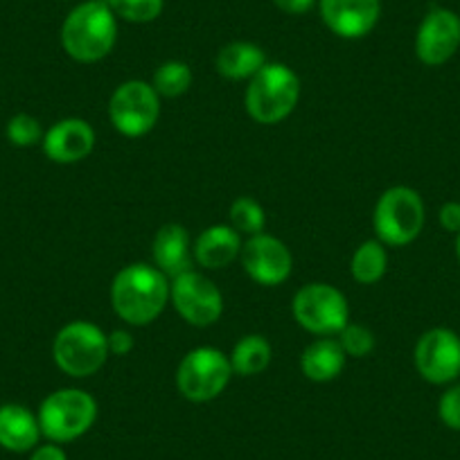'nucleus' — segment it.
Listing matches in <instances>:
<instances>
[{"label":"nucleus","mask_w":460,"mask_h":460,"mask_svg":"<svg viewBox=\"0 0 460 460\" xmlns=\"http://www.w3.org/2000/svg\"><path fill=\"white\" fill-rule=\"evenodd\" d=\"M438 415L445 427L460 431V386H451L449 391L442 393L438 402Z\"/></svg>","instance_id":"28"},{"label":"nucleus","mask_w":460,"mask_h":460,"mask_svg":"<svg viewBox=\"0 0 460 460\" xmlns=\"http://www.w3.org/2000/svg\"><path fill=\"white\" fill-rule=\"evenodd\" d=\"M111 122L122 136L140 138L156 127L161 104L152 84L131 79L115 88L109 102Z\"/></svg>","instance_id":"8"},{"label":"nucleus","mask_w":460,"mask_h":460,"mask_svg":"<svg viewBox=\"0 0 460 460\" xmlns=\"http://www.w3.org/2000/svg\"><path fill=\"white\" fill-rule=\"evenodd\" d=\"M170 298L176 312L194 327H208L224 312L221 291L203 273L188 271L170 282Z\"/></svg>","instance_id":"10"},{"label":"nucleus","mask_w":460,"mask_h":460,"mask_svg":"<svg viewBox=\"0 0 460 460\" xmlns=\"http://www.w3.org/2000/svg\"><path fill=\"white\" fill-rule=\"evenodd\" d=\"M375 230L382 244L406 246L422 233L424 201L413 188L395 185L375 206Z\"/></svg>","instance_id":"6"},{"label":"nucleus","mask_w":460,"mask_h":460,"mask_svg":"<svg viewBox=\"0 0 460 460\" xmlns=\"http://www.w3.org/2000/svg\"><path fill=\"white\" fill-rule=\"evenodd\" d=\"M267 66V55L260 46L249 41L228 43L217 55V70L226 79H251Z\"/></svg>","instance_id":"20"},{"label":"nucleus","mask_w":460,"mask_h":460,"mask_svg":"<svg viewBox=\"0 0 460 460\" xmlns=\"http://www.w3.org/2000/svg\"><path fill=\"white\" fill-rule=\"evenodd\" d=\"M415 368L431 384H449L460 375V336L447 327L422 334L415 345Z\"/></svg>","instance_id":"11"},{"label":"nucleus","mask_w":460,"mask_h":460,"mask_svg":"<svg viewBox=\"0 0 460 460\" xmlns=\"http://www.w3.org/2000/svg\"><path fill=\"white\" fill-rule=\"evenodd\" d=\"M264 224H267V215H264V208L255 199L240 197L233 201V206H230V226L237 233H244L249 237L260 235L264 230Z\"/></svg>","instance_id":"24"},{"label":"nucleus","mask_w":460,"mask_h":460,"mask_svg":"<svg viewBox=\"0 0 460 460\" xmlns=\"http://www.w3.org/2000/svg\"><path fill=\"white\" fill-rule=\"evenodd\" d=\"M115 16L129 23H149L163 12V0H104Z\"/></svg>","instance_id":"25"},{"label":"nucleus","mask_w":460,"mask_h":460,"mask_svg":"<svg viewBox=\"0 0 460 460\" xmlns=\"http://www.w3.org/2000/svg\"><path fill=\"white\" fill-rule=\"evenodd\" d=\"M39 418L21 404L0 406V447L14 454H25L39 445Z\"/></svg>","instance_id":"17"},{"label":"nucleus","mask_w":460,"mask_h":460,"mask_svg":"<svg viewBox=\"0 0 460 460\" xmlns=\"http://www.w3.org/2000/svg\"><path fill=\"white\" fill-rule=\"evenodd\" d=\"M294 316L312 334H339L350 318L348 300L336 287L312 282L294 296Z\"/></svg>","instance_id":"9"},{"label":"nucleus","mask_w":460,"mask_h":460,"mask_svg":"<svg viewBox=\"0 0 460 460\" xmlns=\"http://www.w3.org/2000/svg\"><path fill=\"white\" fill-rule=\"evenodd\" d=\"M7 140L16 147H32V145L41 143L43 131L39 120L34 115L19 113L7 122Z\"/></svg>","instance_id":"27"},{"label":"nucleus","mask_w":460,"mask_h":460,"mask_svg":"<svg viewBox=\"0 0 460 460\" xmlns=\"http://www.w3.org/2000/svg\"><path fill=\"white\" fill-rule=\"evenodd\" d=\"M41 436L50 442H73L93 427L97 418V402L79 388H61L43 400L39 409Z\"/></svg>","instance_id":"4"},{"label":"nucleus","mask_w":460,"mask_h":460,"mask_svg":"<svg viewBox=\"0 0 460 460\" xmlns=\"http://www.w3.org/2000/svg\"><path fill=\"white\" fill-rule=\"evenodd\" d=\"M242 253V240L233 226H210L194 242V260L203 269H224Z\"/></svg>","instance_id":"18"},{"label":"nucleus","mask_w":460,"mask_h":460,"mask_svg":"<svg viewBox=\"0 0 460 460\" xmlns=\"http://www.w3.org/2000/svg\"><path fill=\"white\" fill-rule=\"evenodd\" d=\"M152 253L158 271H163L172 280L192 271L194 249L190 246L188 230L181 224H167L158 230L154 237Z\"/></svg>","instance_id":"16"},{"label":"nucleus","mask_w":460,"mask_h":460,"mask_svg":"<svg viewBox=\"0 0 460 460\" xmlns=\"http://www.w3.org/2000/svg\"><path fill=\"white\" fill-rule=\"evenodd\" d=\"M298 100V75L285 64H267L255 77H251L246 111L260 125H278L296 109Z\"/></svg>","instance_id":"3"},{"label":"nucleus","mask_w":460,"mask_h":460,"mask_svg":"<svg viewBox=\"0 0 460 460\" xmlns=\"http://www.w3.org/2000/svg\"><path fill=\"white\" fill-rule=\"evenodd\" d=\"M118 39L115 14L104 0H88L75 7L61 28V46L82 64L100 61L113 50Z\"/></svg>","instance_id":"2"},{"label":"nucleus","mask_w":460,"mask_h":460,"mask_svg":"<svg viewBox=\"0 0 460 460\" xmlns=\"http://www.w3.org/2000/svg\"><path fill=\"white\" fill-rule=\"evenodd\" d=\"M43 152L50 161L70 165L79 163L93 152L95 147V131L86 120L68 118V120L57 122L55 127L43 134Z\"/></svg>","instance_id":"15"},{"label":"nucleus","mask_w":460,"mask_h":460,"mask_svg":"<svg viewBox=\"0 0 460 460\" xmlns=\"http://www.w3.org/2000/svg\"><path fill=\"white\" fill-rule=\"evenodd\" d=\"M343 366L345 352L339 341L334 339L314 341L303 352V359H300V368H303L305 377L318 384L332 382V379L339 377Z\"/></svg>","instance_id":"19"},{"label":"nucleus","mask_w":460,"mask_h":460,"mask_svg":"<svg viewBox=\"0 0 460 460\" xmlns=\"http://www.w3.org/2000/svg\"><path fill=\"white\" fill-rule=\"evenodd\" d=\"M30 460H68L66 451L61 449L57 442H50V445H41L32 451Z\"/></svg>","instance_id":"31"},{"label":"nucleus","mask_w":460,"mask_h":460,"mask_svg":"<svg viewBox=\"0 0 460 460\" xmlns=\"http://www.w3.org/2000/svg\"><path fill=\"white\" fill-rule=\"evenodd\" d=\"M109 355L106 334L88 321L68 323L52 343L55 364L70 377H91L106 364Z\"/></svg>","instance_id":"5"},{"label":"nucleus","mask_w":460,"mask_h":460,"mask_svg":"<svg viewBox=\"0 0 460 460\" xmlns=\"http://www.w3.org/2000/svg\"><path fill=\"white\" fill-rule=\"evenodd\" d=\"M388 267V253L384 249L382 242H375L368 240L355 251L352 255V264H350V271L352 278L361 285H375L384 278Z\"/></svg>","instance_id":"22"},{"label":"nucleus","mask_w":460,"mask_h":460,"mask_svg":"<svg viewBox=\"0 0 460 460\" xmlns=\"http://www.w3.org/2000/svg\"><path fill=\"white\" fill-rule=\"evenodd\" d=\"M278 10L287 12V14H305L314 7L316 0H273Z\"/></svg>","instance_id":"32"},{"label":"nucleus","mask_w":460,"mask_h":460,"mask_svg":"<svg viewBox=\"0 0 460 460\" xmlns=\"http://www.w3.org/2000/svg\"><path fill=\"white\" fill-rule=\"evenodd\" d=\"M379 0H321L327 28L343 39L366 37L379 21Z\"/></svg>","instance_id":"14"},{"label":"nucleus","mask_w":460,"mask_h":460,"mask_svg":"<svg viewBox=\"0 0 460 460\" xmlns=\"http://www.w3.org/2000/svg\"><path fill=\"white\" fill-rule=\"evenodd\" d=\"M271 364V343L260 334H249L233 348L230 355V366L233 373L242 375V377H253L262 370L269 368Z\"/></svg>","instance_id":"21"},{"label":"nucleus","mask_w":460,"mask_h":460,"mask_svg":"<svg viewBox=\"0 0 460 460\" xmlns=\"http://www.w3.org/2000/svg\"><path fill=\"white\" fill-rule=\"evenodd\" d=\"M154 91L163 97H179L192 86V70L183 61H167L154 73Z\"/></svg>","instance_id":"23"},{"label":"nucleus","mask_w":460,"mask_h":460,"mask_svg":"<svg viewBox=\"0 0 460 460\" xmlns=\"http://www.w3.org/2000/svg\"><path fill=\"white\" fill-rule=\"evenodd\" d=\"M341 348H343L345 357H368L375 350V334L366 325H348L339 332Z\"/></svg>","instance_id":"26"},{"label":"nucleus","mask_w":460,"mask_h":460,"mask_svg":"<svg viewBox=\"0 0 460 460\" xmlns=\"http://www.w3.org/2000/svg\"><path fill=\"white\" fill-rule=\"evenodd\" d=\"M240 255L244 271L260 285L276 287L291 276L294 258L278 237L264 235V233L249 237V242L242 244Z\"/></svg>","instance_id":"13"},{"label":"nucleus","mask_w":460,"mask_h":460,"mask_svg":"<svg viewBox=\"0 0 460 460\" xmlns=\"http://www.w3.org/2000/svg\"><path fill=\"white\" fill-rule=\"evenodd\" d=\"M460 48V16L447 7H433L420 23L415 37L418 59L427 66H442Z\"/></svg>","instance_id":"12"},{"label":"nucleus","mask_w":460,"mask_h":460,"mask_svg":"<svg viewBox=\"0 0 460 460\" xmlns=\"http://www.w3.org/2000/svg\"><path fill=\"white\" fill-rule=\"evenodd\" d=\"M106 341H109L111 355L125 357L134 350V336H131L127 330H113L109 336H106Z\"/></svg>","instance_id":"29"},{"label":"nucleus","mask_w":460,"mask_h":460,"mask_svg":"<svg viewBox=\"0 0 460 460\" xmlns=\"http://www.w3.org/2000/svg\"><path fill=\"white\" fill-rule=\"evenodd\" d=\"M456 253H458V260H460V233H458V240H456Z\"/></svg>","instance_id":"33"},{"label":"nucleus","mask_w":460,"mask_h":460,"mask_svg":"<svg viewBox=\"0 0 460 460\" xmlns=\"http://www.w3.org/2000/svg\"><path fill=\"white\" fill-rule=\"evenodd\" d=\"M170 300V280L149 264H129L111 285V303L115 314L129 325H147L156 321Z\"/></svg>","instance_id":"1"},{"label":"nucleus","mask_w":460,"mask_h":460,"mask_svg":"<svg viewBox=\"0 0 460 460\" xmlns=\"http://www.w3.org/2000/svg\"><path fill=\"white\" fill-rule=\"evenodd\" d=\"M440 224L442 228L449 230V233H460V203L449 201L440 208Z\"/></svg>","instance_id":"30"},{"label":"nucleus","mask_w":460,"mask_h":460,"mask_svg":"<svg viewBox=\"0 0 460 460\" xmlns=\"http://www.w3.org/2000/svg\"><path fill=\"white\" fill-rule=\"evenodd\" d=\"M233 366L230 359L217 348H194L176 370V386L181 395L190 402H210L228 386Z\"/></svg>","instance_id":"7"}]
</instances>
